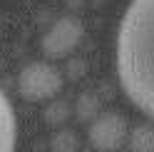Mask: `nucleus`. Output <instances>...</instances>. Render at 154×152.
Here are the masks:
<instances>
[{"mask_svg":"<svg viewBox=\"0 0 154 152\" xmlns=\"http://www.w3.org/2000/svg\"><path fill=\"white\" fill-rule=\"evenodd\" d=\"M122 90L154 120V0H132L117 33Z\"/></svg>","mask_w":154,"mask_h":152,"instance_id":"obj_1","label":"nucleus"},{"mask_svg":"<svg viewBox=\"0 0 154 152\" xmlns=\"http://www.w3.org/2000/svg\"><path fill=\"white\" fill-rule=\"evenodd\" d=\"M62 90V75L50 62H30L17 75V92L27 102H47Z\"/></svg>","mask_w":154,"mask_h":152,"instance_id":"obj_2","label":"nucleus"},{"mask_svg":"<svg viewBox=\"0 0 154 152\" xmlns=\"http://www.w3.org/2000/svg\"><path fill=\"white\" fill-rule=\"evenodd\" d=\"M129 137V125L119 112H100L90 122L87 140L97 152H117Z\"/></svg>","mask_w":154,"mask_h":152,"instance_id":"obj_3","label":"nucleus"},{"mask_svg":"<svg viewBox=\"0 0 154 152\" xmlns=\"http://www.w3.org/2000/svg\"><path fill=\"white\" fill-rule=\"evenodd\" d=\"M82 40V25L75 17H60L57 23H52V27L42 35V52L50 60H60L67 58Z\"/></svg>","mask_w":154,"mask_h":152,"instance_id":"obj_4","label":"nucleus"},{"mask_svg":"<svg viewBox=\"0 0 154 152\" xmlns=\"http://www.w3.org/2000/svg\"><path fill=\"white\" fill-rule=\"evenodd\" d=\"M15 132L17 125H15L13 105L0 92V152H15Z\"/></svg>","mask_w":154,"mask_h":152,"instance_id":"obj_5","label":"nucleus"},{"mask_svg":"<svg viewBox=\"0 0 154 152\" xmlns=\"http://www.w3.org/2000/svg\"><path fill=\"white\" fill-rule=\"evenodd\" d=\"M129 150L132 152H154V122H142L129 132Z\"/></svg>","mask_w":154,"mask_h":152,"instance_id":"obj_6","label":"nucleus"},{"mask_svg":"<svg viewBox=\"0 0 154 152\" xmlns=\"http://www.w3.org/2000/svg\"><path fill=\"white\" fill-rule=\"evenodd\" d=\"M47 147H50V152H77L80 150V135L70 127H57Z\"/></svg>","mask_w":154,"mask_h":152,"instance_id":"obj_7","label":"nucleus"},{"mask_svg":"<svg viewBox=\"0 0 154 152\" xmlns=\"http://www.w3.org/2000/svg\"><path fill=\"white\" fill-rule=\"evenodd\" d=\"M75 115H77L80 122H92L100 115V97L92 95V92L80 95V100H77V105H75Z\"/></svg>","mask_w":154,"mask_h":152,"instance_id":"obj_8","label":"nucleus"},{"mask_svg":"<svg viewBox=\"0 0 154 152\" xmlns=\"http://www.w3.org/2000/svg\"><path fill=\"white\" fill-rule=\"evenodd\" d=\"M70 115H72V110H70V105H67L65 100H52L50 105L45 107V122L50 127H65Z\"/></svg>","mask_w":154,"mask_h":152,"instance_id":"obj_9","label":"nucleus"}]
</instances>
